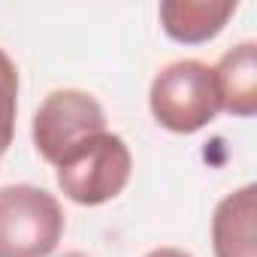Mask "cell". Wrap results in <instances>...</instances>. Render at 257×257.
I'll list each match as a JSON object with an SVG mask.
<instances>
[{
  "instance_id": "6da1fadb",
  "label": "cell",
  "mask_w": 257,
  "mask_h": 257,
  "mask_svg": "<svg viewBox=\"0 0 257 257\" xmlns=\"http://www.w3.org/2000/svg\"><path fill=\"white\" fill-rule=\"evenodd\" d=\"M149 109L155 121L173 134L203 131L221 112V94L212 67L194 58L167 64L152 82Z\"/></svg>"
},
{
  "instance_id": "7a4b0ae2",
  "label": "cell",
  "mask_w": 257,
  "mask_h": 257,
  "mask_svg": "<svg viewBox=\"0 0 257 257\" xmlns=\"http://www.w3.org/2000/svg\"><path fill=\"white\" fill-rule=\"evenodd\" d=\"M134 173V158L118 134L100 131L82 140L58 161V188L79 206H103L115 200Z\"/></svg>"
},
{
  "instance_id": "3957f363",
  "label": "cell",
  "mask_w": 257,
  "mask_h": 257,
  "mask_svg": "<svg viewBox=\"0 0 257 257\" xmlns=\"http://www.w3.org/2000/svg\"><path fill=\"white\" fill-rule=\"evenodd\" d=\"M64 209L37 185L0 188V257H49L64 236Z\"/></svg>"
},
{
  "instance_id": "277c9868",
  "label": "cell",
  "mask_w": 257,
  "mask_h": 257,
  "mask_svg": "<svg viewBox=\"0 0 257 257\" xmlns=\"http://www.w3.org/2000/svg\"><path fill=\"white\" fill-rule=\"evenodd\" d=\"M106 131V112L88 94L76 88L52 91L34 115V146L43 161L55 164L73 152L82 140Z\"/></svg>"
},
{
  "instance_id": "5b68a950",
  "label": "cell",
  "mask_w": 257,
  "mask_h": 257,
  "mask_svg": "<svg viewBox=\"0 0 257 257\" xmlns=\"http://www.w3.org/2000/svg\"><path fill=\"white\" fill-rule=\"evenodd\" d=\"M257 188L242 185L227 194L212 215L215 257H257Z\"/></svg>"
},
{
  "instance_id": "8992f818",
  "label": "cell",
  "mask_w": 257,
  "mask_h": 257,
  "mask_svg": "<svg viewBox=\"0 0 257 257\" xmlns=\"http://www.w3.org/2000/svg\"><path fill=\"white\" fill-rule=\"evenodd\" d=\"M236 0L233 4L230 0H164L158 16L170 40L197 46L215 40L236 13Z\"/></svg>"
},
{
  "instance_id": "52a82bcc",
  "label": "cell",
  "mask_w": 257,
  "mask_h": 257,
  "mask_svg": "<svg viewBox=\"0 0 257 257\" xmlns=\"http://www.w3.org/2000/svg\"><path fill=\"white\" fill-rule=\"evenodd\" d=\"M212 73L221 94V112L251 118L257 112V43L245 40L233 46L221 55Z\"/></svg>"
},
{
  "instance_id": "ba28073f",
  "label": "cell",
  "mask_w": 257,
  "mask_h": 257,
  "mask_svg": "<svg viewBox=\"0 0 257 257\" xmlns=\"http://www.w3.org/2000/svg\"><path fill=\"white\" fill-rule=\"evenodd\" d=\"M16 97H19V70L13 58L0 49V155L13 146L16 137Z\"/></svg>"
},
{
  "instance_id": "9c48e42d",
  "label": "cell",
  "mask_w": 257,
  "mask_h": 257,
  "mask_svg": "<svg viewBox=\"0 0 257 257\" xmlns=\"http://www.w3.org/2000/svg\"><path fill=\"white\" fill-rule=\"evenodd\" d=\"M146 257H191V254L182 251V248H155V251H149Z\"/></svg>"
},
{
  "instance_id": "30bf717a",
  "label": "cell",
  "mask_w": 257,
  "mask_h": 257,
  "mask_svg": "<svg viewBox=\"0 0 257 257\" xmlns=\"http://www.w3.org/2000/svg\"><path fill=\"white\" fill-rule=\"evenodd\" d=\"M61 257H88V254H82V251H67V254H61Z\"/></svg>"
}]
</instances>
